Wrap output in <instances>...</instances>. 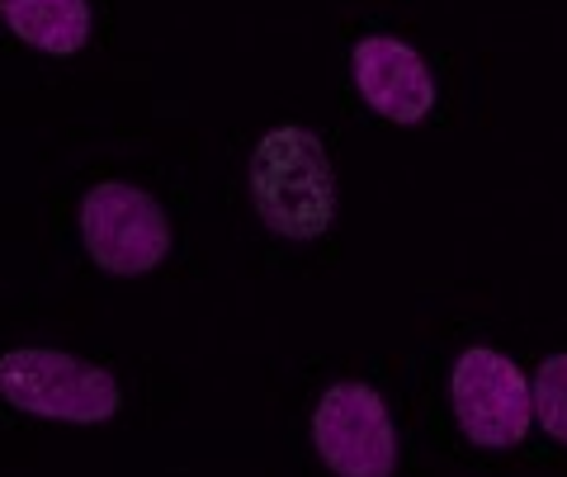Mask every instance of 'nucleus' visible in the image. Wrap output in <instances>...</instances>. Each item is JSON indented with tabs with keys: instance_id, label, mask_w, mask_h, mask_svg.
<instances>
[{
	"instance_id": "obj_1",
	"label": "nucleus",
	"mask_w": 567,
	"mask_h": 477,
	"mask_svg": "<svg viewBox=\"0 0 567 477\" xmlns=\"http://www.w3.org/2000/svg\"><path fill=\"white\" fill-rule=\"evenodd\" d=\"M251 199L275 237L312 241L336 222V170L312 128H275L251 152Z\"/></svg>"
},
{
	"instance_id": "obj_2",
	"label": "nucleus",
	"mask_w": 567,
	"mask_h": 477,
	"mask_svg": "<svg viewBox=\"0 0 567 477\" xmlns=\"http://www.w3.org/2000/svg\"><path fill=\"white\" fill-rule=\"evenodd\" d=\"M0 397L14 412L66 426H100L118 412V383L110 369L62 350H10L0 355Z\"/></svg>"
},
{
	"instance_id": "obj_3",
	"label": "nucleus",
	"mask_w": 567,
	"mask_h": 477,
	"mask_svg": "<svg viewBox=\"0 0 567 477\" xmlns=\"http://www.w3.org/2000/svg\"><path fill=\"white\" fill-rule=\"evenodd\" d=\"M454 421L477 449H516L535 421V383L502 350L473 345L450 374Z\"/></svg>"
},
{
	"instance_id": "obj_4",
	"label": "nucleus",
	"mask_w": 567,
	"mask_h": 477,
	"mask_svg": "<svg viewBox=\"0 0 567 477\" xmlns=\"http://www.w3.org/2000/svg\"><path fill=\"white\" fill-rule=\"evenodd\" d=\"M81 241L104 274L133 279L171 256V222L147 189L104 180L81 199Z\"/></svg>"
},
{
	"instance_id": "obj_5",
	"label": "nucleus",
	"mask_w": 567,
	"mask_h": 477,
	"mask_svg": "<svg viewBox=\"0 0 567 477\" xmlns=\"http://www.w3.org/2000/svg\"><path fill=\"white\" fill-rule=\"evenodd\" d=\"M312 445L336 477H393L398 431L369 383H331L312 412Z\"/></svg>"
},
{
	"instance_id": "obj_6",
	"label": "nucleus",
	"mask_w": 567,
	"mask_h": 477,
	"mask_svg": "<svg viewBox=\"0 0 567 477\" xmlns=\"http://www.w3.org/2000/svg\"><path fill=\"white\" fill-rule=\"evenodd\" d=\"M350 72H354V91L374 114H383L388 123H402L412 128L425 114L435 110V76L425 58L393 39V33H369V39L354 43L350 52Z\"/></svg>"
},
{
	"instance_id": "obj_7",
	"label": "nucleus",
	"mask_w": 567,
	"mask_h": 477,
	"mask_svg": "<svg viewBox=\"0 0 567 477\" xmlns=\"http://www.w3.org/2000/svg\"><path fill=\"white\" fill-rule=\"evenodd\" d=\"M0 24L48 58H71L91 43V6L85 0H0Z\"/></svg>"
},
{
	"instance_id": "obj_8",
	"label": "nucleus",
	"mask_w": 567,
	"mask_h": 477,
	"mask_svg": "<svg viewBox=\"0 0 567 477\" xmlns=\"http://www.w3.org/2000/svg\"><path fill=\"white\" fill-rule=\"evenodd\" d=\"M535 421L567 445V355H548L535 374Z\"/></svg>"
}]
</instances>
